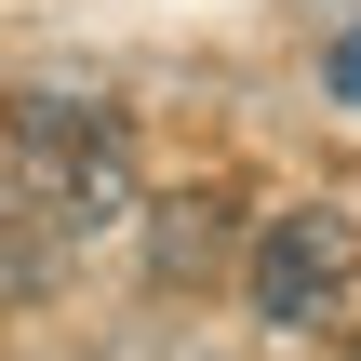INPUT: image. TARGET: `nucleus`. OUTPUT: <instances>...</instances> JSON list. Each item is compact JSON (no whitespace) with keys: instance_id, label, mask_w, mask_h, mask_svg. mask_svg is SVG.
<instances>
[{"instance_id":"1","label":"nucleus","mask_w":361,"mask_h":361,"mask_svg":"<svg viewBox=\"0 0 361 361\" xmlns=\"http://www.w3.org/2000/svg\"><path fill=\"white\" fill-rule=\"evenodd\" d=\"M335 281H348V214H335V201L268 214V241H255V322H268V335H308V322L335 308Z\"/></svg>"},{"instance_id":"2","label":"nucleus","mask_w":361,"mask_h":361,"mask_svg":"<svg viewBox=\"0 0 361 361\" xmlns=\"http://www.w3.org/2000/svg\"><path fill=\"white\" fill-rule=\"evenodd\" d=\"M107 134H121V121L80 107V94H13V174H27V188H54V174H67L80 147H107Z\"/></svg>"},{"instance_id":"3","label":"nucleus","mask_w":361,"mask_h":361,"mask_svg":"<svg viewBox=\"0 0 361 361\" xmlns=\"http://www.w3.org/2000/svg\"><path fill=\"white\" fill-rule=\"evenodd\" d=\"M134 214H147V281H214L228 201H134Z\"/></svg>"},{"instance_id":"4","label":"nucleus","mask_w":361,"mask_h":361,"mask_svg":"<svg viewBox=\"0 0 361 361\" xmlns=\"http://www.w3.org/2000/svg\"><path fill=\"white\" fill-rule=\"evenodd\" d=\"M335 94H348V107H361V27H348V40H335Z\"/></svg>"}]
</instances>
